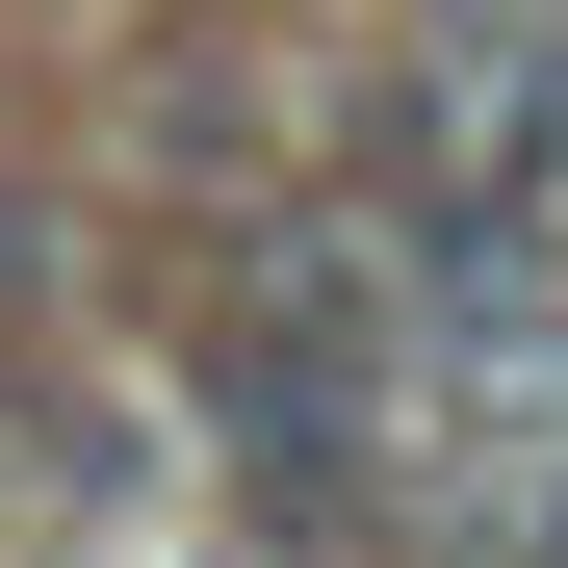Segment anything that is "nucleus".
Instances as JSON below:
<instances>
[{"mask_svg": "<svg viewBox=\"0 0 568 568\" xmlns=\"http://www.w3.org/2000/svg\"><path fill=\"white\" fill-rule=\"evenodd\" d=\"M181 414H207V465H233L258 517H388V465L439 414L388 233H258L207 284V336H181Z\"/></svg>", "mask_w": 568, "mask_h": 568, "instance_id": "1", "label": "nucleus"}]
</instances>
